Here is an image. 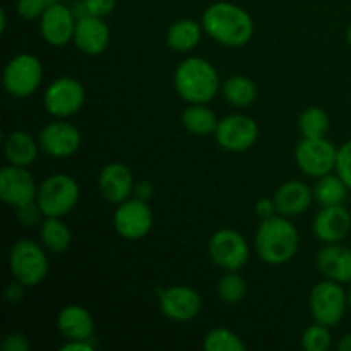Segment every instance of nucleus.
Returning <instances> with one entry per match:
<instances>
[{"mask_svg": "<svg viewBox=\"0 0 351 351\" xmlns=\"http://www.w3.org/2000/svg\"><path fill=\"white\" fill-rule=\"evenodd\" d=\"M204 33L216 43L240 48L254 36V19L243 7L232 2H215L204 10L201 19Z\"/></svg>", "mask_w": 351, "mask_h": 351, "instance_id": "obj_1", "label": "nucleus"}, {"mask_svg": "<svg viewBox=\"0 0 351 351\" xmlns=\"http://www.w3.org/2000/svg\"><path fill=\"white\" fill-rule=\"evenodd\" d=\"M254 249L263 263L283 266L297 256L300 249V233L291 218L274 215L261 219L254 237Z\"/></svg>", "mask_w": 351, "mask_h": 351, "instance_id": "obj_2", "label": "nucleus"}, {"mask_svg": "<svg viewBox=\"0 0 351 351\" xmlns=\"http://www.w3.org/2000/svg\"><path fill=\"white\" fill-rule=\"evenodd\" d=\"M173 86L185 103L208 105L221 91L219 72L208 58L192 55L182 60L175 69Z\"/></svg>", "mask_w": 351, "mask_h": 351, "instance_id": "obj_3", "label": "nucleus"}, {"mask_svg": "<svg viewBox=\"0 0 351 351\" xmlns=\"http://www.w3.org/2000/svg\"><path fill=\"white\" fill-rule=\"evenodd\" d=\"M48 250L33 239H19L9 250V271L12 280L34 288L45 281L50 269Z\"/></svg>", "mask_w": 351, "mask_h": 351, "instance_id": "obj_4", "label": "nucleus"}, {"mask_svg": "<svg viewBox=\"0 0 351 351\" xmlns=\"http://www.w3.org/2000/svg\"><path fill=\"white\" fill-rule=\"evenodd\" d=\"M81 187L67 173H53L38 185L36 202L45 216L64 218L77 206Z\"/></svg>", "mask_w": 351, "mask_h": 351, "instance_id": "obj_5", "label": "nucleus"}, {"mask_svg": "<svg viewBox=\"0 0 351 351\" xmlns=\"http://www.w3.org/2000/svg\"><path fill=\"white\" fill-rule=\"evenodd\" d=\"M308 311L315 322L335 328L350 311L348 290H345V285L338 281H321L308 295Z\"/></svg>", "mask_w": 351, "mask_h": 351, "instance_id": "obj_6", "label": "nucleus"}, {"mask_svg": "<svg viewBox=\"0 0 351 351\" xmlns=\"http://www.w3.org/2000/svg\"><path fill=\"white\" fill-rule=\"evenodd\" d=\"M43 74V64L36 55L17 53L3 69V89L14 98H29L40 89Z\"/></svg>", "mask_w": 351, "mask_h": 351, "instance_id": "obj_7", "label": "nucleus"}, {"mask_svg": "<svg viewBox=\"0 0 351 351\" xmlns=\"http://www.w3.org/2000/svg\"><path fill=\"white\" fill-rule=\"evenodd\" d=\"M84 103V86L72 75H60L51 81L43 93L45 110L53 119H71L81 112Z\"/></svg>", "mask_w": 351, "mask_h": 351, "instance_id": "obj_8", "label": "nucleus"}, {"mask_svg": "<svg viewBox=\"0 0 351 351\" xmlns=\"http://www.w3.org/2000/svg\"><path fill=\"white\" fill-rule=\"evenodd\" d=\"M338 147L326 137H304L295 149V163L307 177L321 178L336 171Z\"/></svg>", "mask_w": 351, "mask_h": 351, "instance_id": "obj_9", "label": "nucleus"}, {"mask_svg": "<svg viewBox=\"0 0 351 351\" xmlns=\"http://www.w3.org/2000/svg\"><path fill=\"white\" fill-rule=\"evenodd\" d=\"M208 252L215 266L223 271H240L250 259L245 237L233 228H219L209 239Z\"/></svg>", "mask_w": 351, "mask_h": 351, "instance_id": "obj_10", "label": "nucleus"}, {"mask_svg": "<svg viewBox=\"0 0 351 351\" xmlns=\"http://www.w3.org/2000/svg\"><path fill=\"white\" fill-rule=\"evenodd\" d=\"M154 225V215L149 202L132 195L120 202L113 213V228L122 239L137 242L146 239Z\"/></svg>", "mask_w": 351, "mask_h": 351, "instance_id": "obj_11", "label": "nucleus"}, {"mask_svg": "<svg viewBox=\"0 0 351 351\" xmlns=\"http://www.w3.org/2000/svg\"><path fill=\"white\" fill-rule=\"evenodd\" d=\"M259 123L245 113H232L219 119L215 139L228 153H245L259 139Z\"/></svg>", "mask_w": 351, "mask_h": 351, "instance_id": "obj_12", "label": "nucleus"}, {"mask_svg": "<svg viewBox=\"0 0 351 351\" xmlns=\"http://www.w3.org/2000/svg\"><path fill=\"white\" fill-rule=\"evenodd\" d=\"M38 143L47 156L64 160L74 156L81 149L82 134L74 123L67 122L65 119H57L40 130Z\"/></svg>", "mask_w": 351, "mask_h": 351, "instance_id": "obj_13", "label": "nucleus"}, {"mask_svg": "<svg viewBox=\"0 0 351 351\" xmlns=\"http://www.w3.org/2000/svg\"><path fill=\"white\" fill-rule=\"evenodd\" d=\"M160 312L173 322L194 321L202 308V298L197 290L185 285H173L158 293Z\"/></svg>", "mask_w": 351, "mask_h": 351, "instance_id": "obj_14", "label": "nucleus"}, {"mask_svg": "<svg viewBox=\"0 0 351 351\" xmlns=\"http://www.w3.org/2000/svg\"><path fill=\"white\" fill-rule=\"evenodd\" d=\"M38 185L26 167L7 165L0 171V199L14 209L36 201Z\"/></svg>", "mask_w": 351, "mask_h": 351, "instance_id": "obj_15", "label": "nucleus"}, {"mask_svg": "<svg viewBox=\"0 0 351 351\" xmlns=\"http://www.w3.org/2000/svg\"><path fill=\"white\" fill-rule=\"evenodd\" d=\"M40 24V34L50 47L60 48L71 43L74 40V31L77 17L74 16L67 5L60 2H51L41 14Z\"/></svg>", "mask_w": 351, "mask_h": 351, "instance_id": "obj_16", "label": "nucleus"}, {"mask_svg": "<svg viewBox=\"0 0 351 351\" xmlns=\"http://www.w3.org/2000/svg\"><path fill=\"white\" fill-rule=\"evenodd\" d=\"M110 40H112V31L103 17L89 16V14H82L77 17L72 43L81 53L88 57H98L105 53Z\"/></svg>", "mask_w": 351, "mask_h": 351, "instance_id": "obj_17", "label": "nucleus"}, {"mask_svg": "<svg viewBox=\"0 0 351 351\" xmlns=\"http://www.w3.org/2000/svg\"><path fill=\"white\" fill-rule=\"evenodd\" d=\"M136 180L127 165L120 161H112L105 165L98 175V189L101 197L113 206L127 201L134 195Z\"/></svg>", "mask_w": 351, "mask_h": 351, "instance_id": "obj_18", "label": "nucleus"}, {"mask_svg": "<svg viewBox=\"0 0 351 351\" xmlns=\"http://www.w3.org/2000/svg\"><path fill=\"white\" fill-rule=\"evenodd\" d=\"M312 232L322 243H341L351 232V209L345 206H322L312 221Z\"/></svg>", "mask_w": 351, "mask_h": 351, "instance_id": "obj_19", "label": "nucleus"}, {"mask_svg": "<svg viewBox=\"0 0 351 351\" xmlns=\"http://www.w3.org/2000/svg\"><path fill=\"white\" fill-rule=\"evenodd\" d=\"M276 213L287 218H297L308 211L314 199V189L302 180L283 182L273 195Z\"/></svg>", "mask_w": 351, "mask_h": 351, "instance_id": "obj_20", "label": "nucleus"}, {"mask_svg": "<svg viewBox=\"0 0 351 351\" xmlns=\"http://www.w3.org/2000/svg\"><path fill=\"white\" fill-rule=\"evenodd\" d=\"M315 266L326 280L351 283V249L341 243H324L315 256Z\"/></svg>", "mask_w": 351, "mask_h": 351, "instance_id": "obj_21", "label": "nucleus"}, {"mask_svg": "<svg viewBox=\"0 0 351 351\" xmlns=\"http://www.w3.org/2000/svg\"><path fill=\"white\" fill-rule=\"evenodd\" d=\"M57 328L65 341L95 338L96 322L91 312L77 304L65 305L57 315Z\"/></svg>", "mask_w": 351, "mask_h": 351, "instance_id": "obj_22", "label": "nucleus"}, {"mask_svg": "<svg viewBox=\"0 0 351 351\" xmlns=\"http://www.w3.org/2000/svg\"><path fill=\"white\" fill-rule=\"evenodd\" d=\"M40 151L38 137L34 139L26 130H12L3 139V154L9 165L29 168L36 161Z\"/></svg>", "mask_w": 351, "mask_h": 351, "instance_id": "obj_23", "label": "nucleus"}, {"mask_svg": "<svg viewBox=\"0 0 351 351\" xmlns=\"http://www.w3.org/2000/svg\"><path fill=\"white\" fill-rule=\"evenodd\" d=\"M202 36H204V27L201 23L194 19H178L168 27L165 40L170 50L177 53H189L197 48Z\"/></svg>", "mask_w": 351, "mask_h": 351, "instance_id": "obj_24", "label": "nucleus"}, {"mask_svg": "<svg viewBox=\"0 0 351 351\" xmlns=\"http://www.w3.org/2000/svg\"><path fill=\"white\" fill-rule=\"evenodd\" d=\"M221 95L230 106L243 110L256 103L259 91H257V84L249 75L235 74L221 82Z\"/></svg>", "mask_w": 351, "mask_h": 351, "instance_id": "obj_25", "label": "nucleus"}, {"mask_svg": "<svg viewBox=\"0 0 351 351\" xmlns=\"http://www.w3.org/2000/svg\"><path fill=\"white\" fill-rule=\"evenodd\" d=\"M219 119L208 105L202 103H192L185 106L182 113V125L185 127L189 134L197 137H209L215 136L218 129Z\"/></svg>", "mask_w": 351, "mask_h": 351, "instance_id": "obj_26", "label": "nucleus"}, {"mask_svg": "<svg viewBox=\"0 0 351 351\" xmlns=\"http://www.w3.org/2000/svg\"><path fill=\"white\" fill-rule=\"evenodd\" d=\"M40 242L50 254H64L72 243V232L62 218L45 216L40 225Z\"/></svg>", "mask_w": 351, "mask_h": 351, "instance_id": "obj_27", "label": "nucleus"}, {"mask_svg": "<svg viewBox=\"0 0 351 351\" xmlns=\"http://www.w3.org/2000/svg\"><path fill=\"white\" fill-rule=\"evenodd\" d=\"M348 192L350 187L345 184V180L332 171L317 178V184L314 187V199L321 206H339L345 204Z\"/></svg>", "mask_w": 351, "mask_h": 351, "instance_id": "obj_28", "label": "nucleus"}, {"mask_svg": "<svg viewBox=\"0 0 351 351\" xmlns=\"http://www.w3.org/2000/svg\"><path fill=\"white\" fill-rule=\"evenodd\" d=\"M298 129L304 137H326L331 129V119L321 106H308L298 117Z\"/></svg>", "mask_w": 351, "mask_h": 351, "instance_id": "obj_29", "label": "nucleus"}, {"mask_svg": "<svg viewBox=\"0 0 351 351\" xmlns=\"http://www.w3.org/2000/svg\"><path fill=\"white\" fill-rule=\"evenodd\" d=\"M202 348L206 351H245L247 345L232 329L215 328L206 332Z\"/></svg>", "mask_w": 351, "mask_h": 351, "instance_id": "obj_30", "label": "nucleus"}, {"mask_svg": "<svg viewBox=\"0 0 351 351\" xmlns=\"http://www.w3.org/2000/svg\"><path fill=\"white\" fill-rule=\"evenodd\" d=\"M218 297L219 300L228 305H237L245 298L247 281L240 274V271H225L218 281Z\"/></svg>", "mask_w": 351, "mask_h": 351, "instance_id": "obj_31", "label": "nucleus"}, {"mask_svg": "<svg viewBox=\"0 0 351 351\" xmlns=\"http://www.w3.org/2000/svg\"><path fill=\"white\" fill-rule=\"evenodd\" d=\"M302 346L307 351H328L332 346L331 328L319 322L308 326L302 335Z\"/></svg>", "mask_w": 351, "mask_h": 351, "instance_id": "obj_32", "label": "nucleus"}, {"mask_svg": "<svg viewBox=\"0 0 351 351\" xmlns=\"http://www.w3.org/2000/svg\"><path fill=\"white\" fill-rule=\"evenodd\" d=\"M16 216L17 221L23 226H26V228H40L41 221L45 219L43 211H41L36 201L27 202V204L16 208Z\"/></svg>", "mask_w": 351, "mask_h": 351, "instance_id": "obj_33", "label": "nucleus"}, {"mask_svg": "<svg viewBox=\"0 0 351 351\" xmlns=\"http://www.w3.org/2000/svg\"><path fill=\"white\" fill-rule=\"evenodd\" d=\"M48 3V0H17L16 10L24 21H36L45 12Z\"/></svg>", "mask_w": 351, "mask_h": 351, "instance_id": "obj_34", "label": "nucleus"}, {"mask_svg": "<svg viewBox=\"0 0 351 351\" xmlns=\"http://www.w3.org/2000/svg\"><path fill=\"white\" fill-rule=\"evenodd\" d=\"M336 173L345 180L351 191V139L338 147V160H336Z\"/></svg>", "mask_w": 351, "mask_h": 351, "instance_id": "obj_35", "label": "nucleus"}, {"mask_svg": "<svg viewBox=\"0 0 351 351\" xmlns=\"http://www.w3.org/2000/svg\"><path fill=\"white\" fill-rule=\"evenodd\" d=\"M117 0H82V10L84 14L96 17H108L115 10Z\"/></svg>", "mask_w": 351, "mask_h": 351, "instance_id": "obj_36", "label": "nucleus"}, {"mask_svg": "<svg viewBox=\"0 0 351 351\" xmlns=\"http://www.w3.org/2000/svg\"><path fill=\"white\" fill-rule=\"evenodd\" d=\"M0 348H2V351H29L31 341L24 332H9L3 338Z\"/></svg>", "mask_w": 351, "mask_h": 351, "instance_id": "obj_37", "label": "nucleus"}, {"mask_svg": "<svg viewBox=\"0 0 351 351\" xmlns=\"http://www.w3.org/2000/svg\"><path fill=\"white\" fill-rule=\"evenodd\" d=\"M27 287H24L23 283H19L17 280H12L5 287V291H3V300L10 305H16L19 302L24 300V291H26Z\"/></svg>", "mask_w": 351, "mask_h": 351, "instance_id": "obj_38", "label": "nucleus"}, {"mask_svg": "<svg viewBox=\"0 0 351 351\" xmlns=\"http://www.w3.org/2000/svg\"><path fill=\"white\" fill-rule=\"evenodd\" d=\"M254 213L259 219H267L271 216L278 215L276 213V204H274V199L273 197H263L256 202L254 206Z\"/></svg>", "mask_w": 351, "mask_h": 351, "instance_id": "obj_39", "label": "nucleus"}, {"mask_svg": "<svg viewBox=\"0 0 351 351\" xmlns=\"http://www.w3.org/2000/svg\"><path fill=\"white\" fill-rule=\"evenodd\" d=\"M98 346L96 338L91 339H69L60 346V351H93Z\"/></svg>", "mask_w": 351, "mask_h": 351, "instance_id": "obj_40", "label": "nucleus"}, {"mask_svg": "<svg viewBox=\"0 0 351 351\" xmlns=\"http://www.w3.org/2000/svg\"><path fill=\"white\" fill-rule=\"evenodd\" d=\"M134 195L137 199H143V201L149 202L154 195V187L149 180H141L136 182V187H134Z\"/></svg>", "mask_w": 351, "mask_h": 351, "instance_id": "obj_41", "label": "nucleus"}, {"mask_svg": "<svg viewBox=\"0 0 351 351\" xmlns=\"http://www.w3.org/2000/svg\"><path fill=\"white\" fill-rule=\"evenodd\" d=\"M336 348H338V351H351V332H346L339 338Z\"/></svg>", "mask_w": 351, "mask_h": 351, "instance_id": "obj_42", "label": "nucleus"}, {"mask_svg": "<svg viewBox=\"0 0 351 351\" xmlns=\"http://www.w3.org/2000/svg\"><path fill=\"white\" fill-rule=\"evenodd\" d=\"M5 29H7V12L5 9H2L0 10V31L5 33Z\"/></svg>", "mask_w": 351, "mask_h": 351, "instance_id": "obj_43", "label": "nucleus"}, {"mask_svg": "<svg viewBox=\"0 0 351 351\" xmlns=\"http://www.w3.org/2000/svg\"><path fill=\"white\" fill-rule=\"evenodd\" d=\"M346 40H348V43L351 47V24L348 26V29H346Z\"/></svg>", "mask_w": 351, "mask_h": 351, "instance_id": "obj_44", "label": "nucleus"}, {"mask_svg": "<svg viewBox=\"0 0 351 351\" xmlns=\"http://www.w3.org/2000/svg\"><path fill=\"white\" fill-rule=\"evenodd\" d=\"M348 307H350V312H351V283H350V288H348Z\"/></svg>", "mask_w": 351, "mask_h": 351, "instance_id": "obj_45", "label": "nucleus"}]
</instances>
